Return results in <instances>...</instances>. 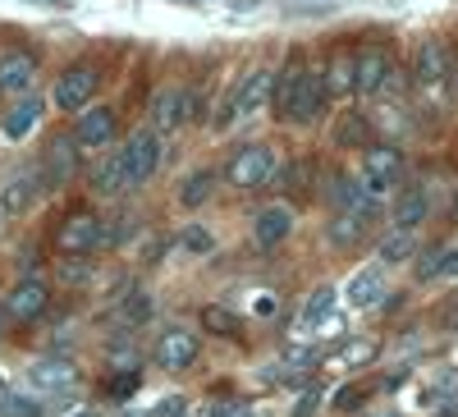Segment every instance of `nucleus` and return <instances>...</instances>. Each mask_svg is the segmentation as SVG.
<instances>
[{
    "label": "nucleus",
    "instance_id": "1",
    "mask_svg": "<svg viewBox=\"0 0 458 417\" xmlns=\"http://www.w3.org/2000/svg\"><path fill=\"white\" fill-rule=\"evenodd\" d=\"M276 110L293 124H312L326 110V79L317 69H308L302 60H289L280 73V92H276Z\"/></svg>",
    "mask_w": 458,
    "mask_h": 417
},
{
    "label": "nucleus",
    "instance_id": "2",
    "mask_svg": "<svg viewBox=\"0 0 458 417\" xmlns=\"http://www.w3.org/2000/svg\"><path fill=\"white\" fill-rule=\"evenodd\" d=\"M271 97H276V73H271V69H252L248 79L239 83V92L220 106L216 129H229V124H239V120L257 115V110H261L266 101H271Z\"/></svg>",
    "mask_w": 458,
    "mask_h": 417
},
{
    "label": "nucleus",
    "instance_id": "3",
    "mask_svg": "<svg viewBox=\"0 0 458 417\" xmlns=\"http://www.w3.org/2000/svg\"><path fill=\"white\" fill-rule=\"evenodd\" d=\"M225 179L234 188H261L276 179V147L271 142H243L234 157L225 161Z\"/></svg>",
    "mask_w": 458,
    "mask_h": 417
},
{
    "label": "nucleus",
    "instance_id": "4",
    "mask_svg": "<svg viewBox=\"0 0 458 417\" xmlns=\"http://www.w3.org/2000/svg\"><path fill=\"white\" fill-rule=\"evenodd\" d=\"M399 174H403V151L399 147H390V142L367 147V157H362V193L367 198L390 193V188L399 183Z\"/></svg>",
    "mask_w": 458,
    "mask_h": 417
},
{
    "label": "nucleus",
    "instance_id": "5",
    "mask_svg": "<svg viewBox=\"0 0 458 417\" xmlns=\"http://www.w3.org/2000/svg\"><path fill=\"white\" fill-rule=\"evenodd\" d=\"M412 73H417V88L431 92V97H445L449 83H454V55L445 42H422L417 47V60H412Z\"/></svg>",
    "mask_w": 458,
    "mask_h": 417
},
{
    "label": "nucleus",
    "instance_id": "6",
    "mask_svg": "<svg viewBox=\"0 0 458 417\" xmlns=\"http://www.w3.org/2000/svg\"><path fill=\"white\" fill-rule=\"evenodd\" d=\"M120 161H124V174L129 183H147L161 166V133L157 129H138L124 147H120Z\"/></svg>",
    "mask_w": 458,
    "mask_h": 417
},
{
    "label": "nucleus",
    "instance_id": "7",
    "mask_svg": "<svg viewBox=\"0 0 458 417\" xmlns=\"http://www.w3.org/2000/svg\"><path fill=\"white\" fill-rule=\"evenodd\" d=\"M73 174H79V138L55 133L47 142V157H42V183L47 188H64Z\"/></svg>",
    "mask_w": 458,
    "mask_h": 417
},
{
    "label": "nucleus",
    "instance_id": "8",
    "mask_svg": "<svg viewBox=\"0 0 458 417\" xmlns=\"http://www.w3.org/2000/svg\"><path fill=\"white\" fill-rule=\"evenodd\" d=\"M151 358H157V367L165 371H183L188 362L198 358V335L183 330V326H170L157 335V345H151Z\"/></svg>",
    "mask_w": 458,
    "mask_h": 417
},
{
    "label": "nucleus",
    "instance_id": "9",
    "mask_svg": "<svg viewBox=\"0 0 458 417\" xmlns=\"http://www.w3.org/2000/svg\"><path fill=\"white\" fill-rule=\"evenodd\" d=\"M97 69L92 64H69L60 73V83H55V106L60 110H83L92 97H97Z\"/></svg>",
    "mask_w": 458,
    "mask_h": 417
},
{
    "label": "nucleus",
    "instance_id": "10",
    "mask_svg": "<svg viewBox=\"0 0 458 417\" xmlns=\"http://www.w3.org/2000/svg\"><path fill=\"white\" fill-rule=\"evenodd\" d=\"M55 239H60V248H64L69 257H88V252L101 243V220H97L92 211H69Z\"/></svg>",
    "mask_w": 458,
    "mask_h": 417
},
{
    "label": "nucleus",
    "instance_id": "11",
    "mask_svg": "<svg viewBox=\"0 0 458 417\" xmlns=\"http://www.w3.org/2000/svg\"><path fill=\"white\" fill-rule=\"evenodd\" d=\"M390 51H380V47H367L353 55V79H358V92H386L390 88Z\"/></svg>",
    "mask_w": 458,
    "mask_h": 417
},
{
    "label": "nucleus",
    "instance_id": "12",
    "mask_svg": "<svg viewBox=\"0 0 458 417\" xmlns=\"http://www.w3.org/2000/svg\"><path fill=\"white\" fill-rule=\"evenodd\" d=\"M371 220H376V198H362L358 207L339 211V216L330 220V239H335L339 248H353V243L371 230Z\"/></svg>",
    "mask_w": 458,
    "mask_h": 417
},
{
    "label": "nucleus",
    "instance_id": "13",
    "mask_svg": "<svg viewBox=\"0 0 458 417\" xmlns=\"http://www.w3.org/2000/svg\"><path fill=\"white\" fill-rule=\"evenodd\" d=\"M188 120V88H161L151 97V129L157 133H170Z\"/></svg>",
    "mask_w": 458,
    "mask_h": 417
},
{
    "label": "nucleus",
    "instance_id": "14",
    "mask_svg": "<svg viewBox=\"0 0 458 417\" xmlns=\"http://www.w3.org/2000/svg\"><path fill=\"white\" fill-rule=\"evenodd\" d=\"M73 138H79V147H110L114 142V110L110 106H83Z\"/></svg>",
    "mask_w": 458,
    "mask_h": 417
},
{
    "label": "nucleus",
    "instance_id": "15",
    "mask_svg": "<svg viewBox=\"0 0 458 417\" xmlns=\"http://www.w3.org/2000/svg\"><path fill=\"white\" fill-rule=\"evenodd\" d=\"M37 79L32 51H0V92H28Z\"/></svg>",
    "mask_w": 458,
    "mask_h": 417
},
{
    "label": "nucleus",
    "instance_id": "16",
    "mask_svg": "<svg viewBox=\"0 0 458 417\" xmlns=\"http://www.w3.org/2000/svg\"><path fill=\"white\" fill-rule=\"evenodd\" d=\"M47 312V280L42 276H23L10 294V317L19 321H32V317H42Z\"/></svg>",
    "mask_w": 458,
    "mask_h": 417
},
{
    "label": "nucleus",
    "instance_id": "17",
    "mask_svg": "<svg viewBox=\"0 0 458 417\" xmlns=\"http://www.w3.org/2000/svg\"><path fill=\"white\" fill-rule=\"evenodd\" d=\"M289 230H293V211H289V207H261V211H257L252 234H257V243H261V248L284 243V239H289Z\"/></svg>",
    "mask_w": 458,
    "mask_h": 417
},
{
    "label": "nucleus",
    "instance_id": "18",
    "mask_svg": "<svg viewBox=\"0 0 458 417\" xmlns=\"http://www.w3.org/2000/svg\"><path fill=\"white\" fill-rule=\"evenodd\" d=\"M37 179H42L37 170H14V174L5 179V193H0V207H5L10 216L28 211V207H32V198H37V188H42Z\"/></svg>",
    "mask_w": 458,
    "mask_h": 417
},
{
    "label": "nucleus",
    "instance_id": "19",
    "mask_svg": "<svg viewBox=\"0 0 458 417\" xmlns=\"http://www.w3.org/2000/svg\"><path fill=\"white\" fill-rule=\"evenodd\" d=\"M344 294H349L353 308H376V302L386 298V271H380V267H362Z\"/></svg>",
    "mask_w": 458,
    "mask_h": 417
},
{
    "label": "nucleus",
    "instance_id": "20",
    "mask_svg": "<svg viewBox=\"0 0 458 417\" xmlns=\"http://www.w3.org/2000/svg\"><path fill=\"white\" fill-rule=\"evenodd\" d=\"M42 110H47L42 97H23L19 106H10V110H5V138H10V142H23V138L32 133V124L42 120Z\"/></svg>",
    "mask_w": 458,
    "mask_h": 417
},
{
    "label": "nucleus",
    "instance_id": "21",
    "mask_svg": "<svg viewBox=\"0 0 458 417\" xmlns=\"http://www.w3.org/2000/svg\"><path fill=\"white\" fill-rule=\"evenodd\" d=\"M321 79H326V97H349V92H358V79H353V55H349V51H335Z\"/></svg>",
    "mask_w": 458,
    "mask_h": 417
},
{
    "label": "nucleus",
    "instance_id": "22",
    "mask_svg": "<svg viewBox=\"0 0 458 417\" xmlns=\"http://www.w3.org/2000/svg\"><path fill=\"white\" fill-rule=\"evenodd\" d=\"M32 386L42 395H64L73 386V367L69 362H55V358H42L32 367Z\"/></svg>",
    "mask_w": 458,
    "mask_h": 417
},
{
    "label": "nucleus",
    "instance_id": "23",
    "mask_svg": "<svg viewBox=\"0 0 458 417\" xmlns=\"http://www.w3.org/2000/svg\"><path fill=\"white\" fill-rule=\"evenodd\" d=\"M427 220V188H403L399 193V207H394V230H417Z\"/></svg>",
    "mask_w": 458,
    "mask_h": 417
},
{
    "label": "nucleus",
    "instance_id": "24",
    "mask_svg": "<svg viewBox=\"0 0 458 417\" xmlns=\"http://www.w3.org/2000/svg\"><path fill=\"white\" fill-rule=\"evenodd\" d=\"M330 312H335V285H321V289L308 298V308H302V330L326 326V321H330Z\"/></svg>",
    "mask_w": 458,
    "mask_h": 417
},
{
    "label": "nucleus",
    "instance_id": "25",
    "mask_svg": "<svg viewBox=\"0 0 458 417\" xmlns=\"http://www.w3.org/2000/svg\"><path fill=\"white\" fill-rule=\"evenodd\" d=\"M412 248H417L412 230H390L386 239H380V261H386V267H399V261L412 257Z\"/></svg>",
    "mask_w": 458,
    "mask_h": 417
},
{
    "label": "nucleus",
    "instance_id": "26",
    "mask_svg": "<svg viewBox=\"0 0 458 417\" xmlns=\"http://www.w3.org/2000/svg\"><path fill=\"white\" fill-rule=\"evenodd\" d=\"M211 193H216V174H211V170H198V174H188V179H183L179 202H183V207H202Z\"/></svg>",
    "mask_w": 458,
    "mask_h": 417
},
{
    "label": "nucleus",
    "instance_id": "27",
    "mask_svg": "<svg viewBox=\"0 0 458 417\" xmlns=\"http://www.w3.org/2000/svg\"><path fill=\"white\" fill-rule=\"evenodd\" d=\"M335 147H367V120L358 115V110H349V115L339 120V129H335Z\"/></svg>",
    "mask_w": 458,
    "mask_h": 417
},
{
    "label": "nucleus",
    "instance_id": "28",
    "mask_svg": "<svg viewBox=\"0 0 458 417\" xmlns=\"http://www.w3.org/2000/svg\"><path fill=\"white\" fill-rule=\"evenodd\" d=\"M120 321H124V326H142V321H151V294H147V289H133V294L120 302Z\"/></svg>",
    "mask_w": 458,
    "mask_h": 417
},
{
    "label": "nucleus",
    "instance_id": "29",
    "mask_svg": "<svg viewBox=\"0 0 458 417\" xmlns=\"http://www.w3.org/2000/svg\"><path fill=\"white\" fill-rule=\"evenodd\" d=\"M367 193H362V183H353L349 174H335L330 179V202L339 207V211H349V207H358Z\"/></svg>",
    "mask_w": 458,
    "mask_h": 417
},
{
    "label": "nucleus",
    "instance_id": "30",
    "mask_svg": "<svg viewBox=\"0 0 458 417\" xmlns=\"http://www.w3.org/2000/svg\"><path fill=\"white\" fill-rule=\"evenodd\" d=\"M179 243H183L188 257H207V252H216V234L207 230V225H188V230L179 234Z\"/></svg>",
    "mask_w": 458,
    "mask_h": 417
},
{
    "label": "nucleus",
    "instance_id": "31",
    "mask_svg": "<svg viewBox=\"0 0 458 417\" xmlns=\"http://www.w3.org/2000/svg\"><path fill=\"white\" fill-rule=\"evenodd\" d=\"M97 188H101V193H120V188H133L129 174H124V161H120V157L106 161V166L97 170Z\"/></svg>",
    "mask_w": 458,
    "mask_h": 417
},
{
    "label": "nucleus",
    "instance_id": "32",
    "mask_svg": "<svg viewBox=\"0 0 458 417\" xmlns=\"http://www.w3.org/2000/svg\"><path fill=\"white\" fill-rule=\"evenodd\" d=\"M202 326L211 335H239V317L229 312V308H216V302H211V308H202Z\"/></svg>",
    "mask_w": 458,
    "mask_h": 417
},
{
    "label": "nucleus",
    "instance_id": "33",
    "mask_svg": "<svg viewBox=\"0 0 458 417\" xmlns=\"http://www.w3.org/2000/svg\"><path fill=\"white\" fill-rule=\"evenodd\" d=\"M47 404H37L32 395H5L0 399V417H42Z\"/></svg>",
    "mask_w": 458,
    "mask_h": 417
},
{
    "label": "nucleus",
    "instance_id": "34",
    "mask_svg": "<svg viewBox=\"0 0 458 417\" xmlns=\"http://www.w3.org/2000/svg\"><path fill=\"white\" fill-rule=\"evenodd\" d=\"M371 358H376V345H371V339H353V345H344V349L335 353L339 367H362V362H371Z\"/></svg>",
    "mask_w": 458,
    "mask_h": 417
},
{
    "label": "nucleus",
    "instance_id": "35",
    "mask_svg": "<svg viewBox=\"0 0 458 417\" xmlns=\"http://www.w3.org/2000/svg\"><path fill=\"white\" fill-rule=\"evenodd\" d=\"M151 417H188V399L183 395H165L157 408H151Z\"/></svg>",
    "mask_w": 458,
    "mask_h": 417
},
{
    "label": "nucleus",
    "instance_id": "36",
    "mask_svg": "<svg viewBox=\"0 0 458 417\" xmlns=\"http://www.w3.org/2000/svg\"><path fill=\"white\" fill-rule=\"evenodd\" d=\"M436 276L458 280V248H440V257H436Z\"/></svg>",
    "mask_w": 458,
    "mask_h": 417
},
{
    "label": "nucleus",
    "instance_id": "37",
    "mask_svg": "<svg viewBox=\"0 0 458 417\" xmlns=\"http://www.w3.org/2000/svg\"><path fill=\"white\" fill-rule=\"evenodd\" d=\"M367 390L362 386H344L339 395H335V408H358V399H362Z\"/></svg>",
    "mask_w": 458,
    "mask_h": 417
},
{
    "label": "nucleus",
    "instance_id": "38",
    "mask_svg": "<svg viewBox=\"0 0 458 417\" xmlns=\"http://www.w3.org/2000/svg\"><path fill=\"white\" fill-rule=\"evenodd\" d=\"M23 5H37V10H73V0H23Z\"/></svg>",
    "mask_w": 458,
    "mask_h": 417
},
{
    "label": "nucleus",
    "instance_id": "39",
    "mask_svg": "<svg viewBox=\"0 0 458 417\" xmlns=\"http://www.w3.org/2000/svg\"><path fill=\"white\" fill-rule=\"evenodd\" d=\"M252 308H257V317H276V298H271V294H261Z\"/></svg>",
    "mask_w": 458,
    "mask_h": 417
},
{
    "label": "nucleus",
    "instance_id": "40",
    "mask_svg": "<svg viewBox=\"0 0 458 417\" xmlns=\"http://www.w3.org/2000/svg\"><path fill=\"white\" fill-rule=\"evenodd\" d=\"M0 335H5V308H0Z\"/></svg>",
    "mask_w": 458,
    "mask_h": 417
},
{
    "label": "nucleus",
    "instance_id": "41",
    "mask_svg": "<svg viewBox=\"0 0 458 417\" xmlns=\"http://www.w3.org/2000/svg\"><path fill=\"white\" fill-rule=\"evenodd\" d=\"M79 417H97V413H79Z\"/></svg>",
    "mask_w": 458,
    "mask_h": 417
}]
</instances>
